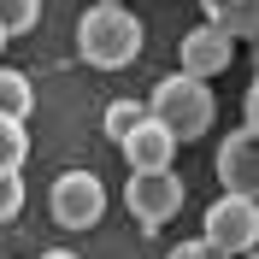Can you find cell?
<instances>
[{
  "label": "cell",
  "instance_id": "8992f818",
  "mask_svg": "<svg viewBox=\"0 0 259 259\" xmlns=\"http://www.w3.org/2000/svg\"><path fill=\"white\" fill-rule=\"evenodd\" d=\"M212 171H218L224 194H247V200H259V130H247V124L230 130L224 142H218Z\"/></svg>",
  "mask_w": 259,
  "mask_h": 259
},
{
  "label": "cell",
  "instance_id": "44dd1931",
  "mask_svg": "<svg viewBox=\"0 0 259 259\" xmlns=\"http://www.w3.org/2000/svg\"><path fill=\"white\" fill-rule=\"evenodd\" d=\"M253 65H259V41H253Z\"/></svg>",
  "mask_w": 259,
  "mask_h": 259
},
{
  "label": "cell",
  "instance_id": "277c9868",
  "mask_svg": "<svg viewBox=\"0 0 259 259\" xmlns=\"http://www.w3.org/2000/svg\"><path fill=\"white\" fill-rule=\"evenodd\" d=\"M48 212L59 230H95L106 212V183L95 171H59L48 189Z\"/></svg>",
  "mask_w": 259,
  "mask_h": 259
},
{
  "label": "cell",
  "instance_id": "7a4b0ae2",
  "mask_svg": "<svg viewBox=\"0 0 259 259\" xmlns=\"http://www.w3.org/2000/svg\"><path fill=\"white\" fill-rule=\"evenodd\" d=\"M147 112L159 118L177 142H200L218 118V100H212V82L206 77H189V71H171V77L147 95Z\"/></svg>",
  "mask_w": 259,
  "mask_h": 259
},
{
  "label": "cell",
  "instance_id": "30bf717a",
  "mask_svg": "<svg viewBox=\"0 0 259 259\" xmlns=\"http://www.w3.org/2000/svg\"><path fill=\"white\" fill-rule=\"evenodd\" d=\"M30 112H35V82L0 65V118H30Z\"/></svg>",
  "mask_w": 259,
  "mask_h": 259
},
{
  "label": "cell",
  "instance_id": "3957f363",
  "mask_svg": "<svg viewBox=\"0 0 259 259\" xmlns=\"http://www.w3.org/2000/svg\"><path fill=\"white\" fill-rule=\"evenodd\" d=\"M183 177L177 171H130V183H124V206H130V218L142 230H165L171 218L183 212Z\"/></svg>",
  "mask_w": 259,
  "mask_h": 259
},
{
  "label": "cell",
  "instance_id": "7c38bea8",
  "mask_svg": "<svg viewBox=\"0 0 259 259\" xmlns=\"http://www.w3.org/2000/svg\"><path fill=\"white\" fill-rule=\"evenodd\" d=\"M142 118H147V100H112V106H106V136H112V142H124Z\"/></svg>",
  "mask_w": 259,
  "mask_h": 259
},
{
  "label": "cell",
  "instance_id": "d6986e66",
  "mask_svg": "<svg viewBox=\"0 0 259 259\" xmlns=\"http://www.w3.org/2000/svg\"><path fill=\"white\" fill-rule=\"evenodd\" d=\"M95 6H124V0H95Z\"/></svg>",
  "mask_w": 259,
  "mask_h": 259
},
{
  "label": "cell",
  "instance_id": "52a82bcc",
  "mask_svg": "<svg viewBox=\"0 0 259 259\" xmlns=\"http://www.w3.org/2000/svg\"><path fill=\"white\" fill-rule=\"evenodd\" d=\"M230 59H236V35L224 30V24H194L189 35H183L177 48V65L189 71V77H218V71H230Z\"/></svg>",
  "mask_w": 259,
  "mask_h": 259
},
{
  "label": "cell",
  "instance_id": "9a60e30c",
  "mask_svg": "<svg viewBox=\"0 0 259 259\" xmlns=\"http://www.w3.org/2000/svg\"><path fill=\"white\" fill-rule=\"evenodd\" d=\"M165 259H230V253H224V247H212L206 236H194V242H177Z\"/></svg>",
  "mask_w": 259,
  "mask_h": 259
},
{
  "label": "cell",
  "instance_id": "ba28073f",
  "mask_svg": "<svg viewBox=\"0 0 259 259\" xmlns=\"http://www.w3.org/2000/svg\"><path fill=\"white\" fill-rule=\"evenodd\" d=\"M118 153H124L130 171H171V159H177V136H171L159 118L147 112L142 124H136L124 142H118Z\"/></svg>",
  "mask_w": 259,
  "mask_h": 259
},
{
  "label": "cell",
  "instance_id": "2e32d148",
  "mask_svg": "<svg viewBox=\"0 0 259 259\" xmlns=\"http://www.w3.org/2000/svg\"><path fill=\"white\" fill-rule=\"evenodd\" d=\"M242 112H247V130H259V77H253V89H247V100H242Z\"/></svg>",
  "mask_w": 259,
  "mask_h": 259
},
{
  "label": "cell",
  "instance_id": "8fae6325",
  "mask_svg": "<svg viewBox=\"0 0 259 259\" xmlns=\"http://www.w3.org/2000/svg\"><path fill=\"white\" fill-rule=\"evenodd\" d=\"M41 24V0H0V30L6 35H24Z\"/></svg>",
  "mask_w": 259,
  "mask_h": 259
},
{
  "label": "cell",
  "instance_id": "ac0fdd59",
  "mask_svg": "<svg viewBox=\"0 0 259 259\" xmlns=\"http://www.w3.org/2000/svg\"><path fill=\"white\" fill-rule=\"evenodd\" d=\"M41 259H82V253H71V247H48Z\"/></svg>",
  "mask_w": 259,
  "mask_h": 259
},
{
  "label": "cell",
  "instance_id": "ffe728a7",
  "mask_svg": "<svg viewBox=\"0 0 259 259\" xmlns=\"http://www.w3.org/2000/svg\"><path fill=\"white\" fill-rule=\"evenodd\" d=\"M6 41H12V35H6V30H0V53H6Z\"/></svg>",
  "mask_w": 259,
  "mask_h": 259
},
{
  "label": "cell",
  "instance_id": "5b68a950",
  "mask_svg": "<svg viewBox=\"0 0 259 259\" xmlns=\"http://www.w3.org/2000/svg\"><path fill=\"white\" fill-rule=\"evenodd\" d=\"M212 247H224L230 259H247L259 247V200L247 194H218L206 206V230H200Z\"/></svg>",
  "mask_w": 259,
  "mask_h": 259
},
{
  "label": "cell",
  "instance_id": "5bb4252c",
  "mask_svg": "<svg viewBox=\"0 0 259 259\" xmlns=\"http://www.w3.org/2000/svg\"><path fill=\"white\" fill-rule=\"evenodd\" d=\"M24 212V177H0V224H12Z\"/></svg>",
  "mask_w": 259,
  "mask_h": 259
},
{
  "label": "cell",
  "instance_id": "6da1fadb",
  "mask_svg": "<svg viewBox=\"0 0 259 259\" xmlns=\"http://www.w3.org/2000/svg\"><path fill=\"white\" fill-rule=\"evenodd\" d=\"M142 18L130 12V6H95L89 0V12L77 18V53L95 71H124V65H136V53H142Z\"/></svg>",
  "mask_w": 259,
  "mask_h": 259
},
{
  "label": "cell",
  "instance_id": "7402d4cb",
  "mask_svg": "<svg viewBox=\"0 0 259 259\" xmlns=\"http://www.w3.org/2000/svg\"><path fill=\"white\" fill-rule=\"evenodd\" d=\"M247 259H259V247H253V253H247Z\"/></svg>",
  "mask_w": 259,
  "mask_h": 259
},
{
  "label": "cell",
  "instance_id": "9c48e42d",
  "mask_svg": "<svg viewBox=\"0 0 259 259\" xmlns=\"http://www.w3.org/2000/svg\"><path fill=\"white\" fill-rule=\"evenodd\" d=\"M24 159H30L24 118H0V177H24Z\"/></svg>",
  "mask_w": 259,
  "mask_h": 259
},
{
  "label": "cell",
  "instance_id": "e0dca14e",
  "mask_svg": "<svg viewBox=\"0 0 259 259\" xmlns=\"http://www.w3.org/2000/svg\"><path fill=\"white\" fill-rule=\"evenodd\" d=\"M230 6H236V0H200V12H206V24H218V18L230 12Z\"/></svg>",
  "mask_w": 259,
  "mask_h": 259
},
{
  "label": "cell",
  "instance_id": "4fadbf2b",
  "mask_svg": "<svg viewBox=\"0 0 259 259\" xmlns=\"http://www.w3.org/2000/svg\"><path fill=\"white\" fill-rule=\"evenodd\" d=\"M218 24H224L236 41H259V0H236V6L218 18Z\"/></svg>",
  "mask_w": 259,
  "mask_h": 259
}]
</instances>
